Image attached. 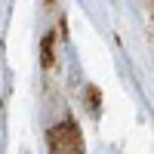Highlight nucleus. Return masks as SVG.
I'll return each mask as SVG.
<instances>
[{
  "mask_svg": "<svg viewBox=\"0 0 154 154\" xmlns=\"http://www.w3.org/2000/svg\"><path fill=\"white\" fill-rule=\"evenodd\" d=\"M46 145H49V154H83L80 130H77V123L71 117L56 123L53 130L46 133Z\"/></svg>",
  "mask_w": 154,
  "mask_h": 154,
  "instance_id": "f257e3e1",
  "label": "nucleus"
}]
</instances>
